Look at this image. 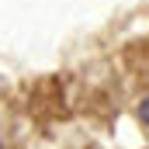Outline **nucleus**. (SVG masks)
Returning <instances> with one entry per match:
<instances>
[{
    "label": "nucleus",
    "instance_id": "obj_1",
    "mask_svg": "<svg viewBox=\"0 0 149 149\" xmlns=\"http://www.w3.org/2000/svg\"><path fill=\"white\" fill-rule=\"evenodd\" d=\"M139 118H142V121H146V125H149V97H146V101H142V104H139Z\"/></svg>",
    "mask_w": 149,
    "mask_h": 149
}]
</instances>
